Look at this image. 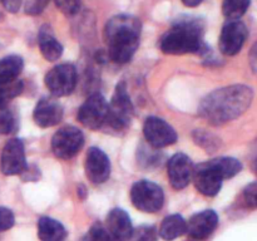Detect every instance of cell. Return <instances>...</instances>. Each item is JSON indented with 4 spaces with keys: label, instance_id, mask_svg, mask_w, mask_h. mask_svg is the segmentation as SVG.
<instances>
[{
    "label": "cell",
    "instance_id": "1",
    "mask_svg": "<svg viewBox=\"0 0 257 241\" xmlns=\"http://www.w3.org/2000/svg\"><path fill=\"white\" fill-rule=\"evenodd\" d=\"M252 99L253 90L247 85H228L210 93L201 102L198 112L211 125L221 126L245 113Z\"/></svg>",
    "mask_w": 257,
    "mask_h": 241
},
{
    "label": "cell",
    "instance_id": "2",
    "mask_svg": "<svg viewBox=\"0 0 257 241\" xmlns=\"http://www.w3.org/2000/svg\"><path fill=\"white\" fill-rule=\"evenodd\" d=\"M141 30V22L132 15L120 14L108 20L104 29L108 57L118 64L130 62L140 45Z\"/></svg>",
    "mask_w": 257,
    "mask_h": 241
},
{
    "label": "cell",
    "instance_id": "3",
    "mask_svg": "<svg viewBox=\"0 0 257 241\" xmlns=\"http://www.w3.org/2000/svg\"><path fill=\"white\" fill-rule=\"evenodd\" d=\"M165 54L181 55L198 53L205 48L202 42V25L197 19L178 20L160 40Z\"/></svg>",
    "mask_w": 257,
    "mask_h": 241
},
{
    "label": "cell",
    "instance_id": "4",
    "mask_svg": "<svg viewBox=\"0 0 257 241\" xmlns=\"http://www.w3.org/2000/svg\"><path fill=\"white\" fill-rule=\"evenodd\" d=\"M109 108H108L107 123L115 131H123L130 126L133 117L132 100L128 94L127 87L124 82L117 84L114 94L112 97Z\"/></svg>",
    "mask_w": 257,
    "mask_h": 241
},
{
    "label": "cell",
    "instance_id": "5",
    "mask_svg": "<svg viewBox=\"0 0 257 241\" xmlns=\"http://www.w3.org/2000/svg\"><path fill=\"white\" fill-rule=\"evenodd\" d=\"M131 200L136 208L143 212H157L165 202L162 188L155 182L142 180L137 181L131 188Z\"/></svg>",
    "mask_w": 257,
    "mask_h": 241
},
{
    "label": "cell",
    "instance_id": "6",
    "mask_svg": "<svg viewBox=\"0 0 257 241\" xmlns=\"http://www.w3.org/2000/svg\"><path fill=\"white\" fill-rule=\"evenodd\" d=\"M84 145L82 131L73 126H65L54 133L52 138V151L58 158L69 160L74 157Z\"/></svg>",
    "mask_w": 257,
    "mask_h": 241
},
{
    "label": "cell",
    "instance_id": "7",
    "mask_svg": "<svg viewBox=\"0 0 257 241\" xmlns=\"http://www.w3.org/2000/svg\"><path fill=\"white\" fill-rule=\"evenodd\" d=\"M108 108L109 105L105 98L99 93H94L80 105L77 115L78 120L89 130H98L107 123Z\"/></svg>",
    "mask_w": 257,
    "mask_h": 241
},
{
    "label": "cell",
    "instance_id": "8",
    "mask_svg": "<svg viewBox=\"0 0 257 241\" xmlns=\"http://www.w3.org/2000/svg\"><path fill=\"white\" fill-rule=\"evenodd\" d=\"M45 85L55 97L70 94L77 85V70L68 63L57 65L45 75Z\"/></svg>",
    "mask_w": 257,
    "mask_h": 241
},
{
    "label": "cell",
    "instance_id": "9",
    "mask_svg": "<svg viewBox=\"0 0 257 241\" xmlns=\"http://www.w3.org/2000/svg\"><path fill=\"white\" fill-rule=\"evenodd\" d=\"M28 168L24 143L19 138H12L5 143L0 157V170L7 176L22 175Z\"/></svg>",
    "mask_w": 257,
    "mask_h": 241
},
{
    "label": "cell",
    "instance_id": "10",
    "mask_svg": "<svg viewBox=\"0 0 257 241\" xmlns=\"http://www.w3.org/2000/svg\"><path fill=\"white\" fill-rule=\"evenodd\" d=\"M192 178L196 188L205 196H216L222 187L223 177L213 165L212 160L193 167Z\"/></svg>",
    "mask_w": 257,
    "mask_h": 241
},
{
    "label": "cell",
    "instance_id": "11",
    "mask_svg": "<svg viewBox=\"0 0 257 241\" xmlns=\"http://www.w3.org/2000/svg\"><path fill=\"white\" fill-rule=\"evenodd\" d=\"M145 138L153 148H163L177 141L175 128L158 117H148L143 126Z\"/></svg>",
    "mask_w": 257,
    "mask_h": 241
},
{
    "label": "cell",
    "instance_id": "12",
    "mask_svg": "<svg viewBox=\"0 0 257 241\" xmlns=\"http://www.w3.org/2000/svg\"><path fill=\"white\" fill-rule=\"evenodd\" d=\"M247 28L240 20H230L221 32L218 47L225 55H236L247 39Z\"/></svg>",
    "mask_w": 257,
    "mask_h": 241
},
{
    "label": "cell",
    "instance_id": "13",
    "mask_svg": "<svg viewBox=\"0 0 257 241\" xmlns=\"http://www.w3.org/2000/svg\"><path fill=\"white\" fill-rule=\"evenodd\" d=\"M85 175L94 185H100L109 178L110 161L102 150L92 147L85 157Z\"/></svg>",
    "mask_w": 257,
    "mask_h": 241
},
{
    "label": "cell",
    "instance_id": "14",
    "mask_svg": "<svg viewBox=\"0 0 257 241\" xmlns=\"http://www.w3.org/2000/svg\"><path fill=\"white\" fill-rule=\"evenodd\" d=\"M170 182L176 190H182L190 183L193 175V165L191 158L185 153H176L170 158L167 165Z\"/></svg>",
    "mask_w": 257,
    "mask_h": 241
},
{
    "label": "cell",
    "instance_id": "15",
    "mask_svg": "<svg viewBox=\"0 0 257 241\" xmlns=\"http://www.w3.org/2000/svg\"><path fill=\"white\" fill-rule=\"evenodd\" d=\"M218 225V216L215 211L206 210L193 215L187 222L188 235L196 240H202L208 237Z\"/></svg>",
    "mask_w": 257,
    "mask_h": 241
},
{
    "label": "cell",
    "instance_id": "16",
    "mask_svg": "<svg viewBox=\"0 0 257 241\" xmlns=\"http://www.w3.org/2000/svg\"><path fill=\"white\" fill-rule=\"evenodd\" d=\"M33 117L39 127H53L62 120L63 107L58 100L53 99V98H43L35 105Z\"/></svg>",
    "mask_w": 257,
    "mask_h": 241
},
{
    "label": "cell",
    "instance_id": "17",
    "mask_svg": "<svg viewBox=\"0 0 257 241\" xmlns=\"http://www.w3.org/2000/svg\"><path fill=\"white\" fill-rule=\"evenodd\" d=\"M105 228L114 241H128L133 231L130 216L122 208L109 211L105 220Z\"/></svg>",
    "mask_w": 257,
    "mask_h": 241
},
{
    "label": "cell",
    "instance_id": "18",
    "mask_svg": "<svg viewBox=\"0 0 257 241\" xmlns=\"http://www.w3.org/2000/svg\"><path fill=\"white\" fill-rule=\"evenodd\" d=\"M38 236L42 241H64L67 230L59 221L44 216L38 221Z\"/></svg>",
    "mask_w": 257,
    "mask_h": 241
},
{
    "label": "cell",
    "instance_id": "19",
    "mask_svg": "<svg viewBox=\"0 0 257 241\" xmlns=\"http://www.w3.org/2000/svg\"><path fill=\"white\" fill-rule=\"evenodd\" d=\"M38 43H39L40 52L42 55L49 62H55L59 59L63 54V47L57 38L53 35V33L49 29H44L43 28L39 32V37H38Z\"/></svg>",
    "mask_w": 257,
    "mask_h": 241
},
{
    "label": "cell",
    "instance_id": "20",
    "mask_svg": "<svg viewBox=\"0 0 257 241\" xmlns=\"http://www.w3.org/2000/svg\"><path fill=\"white\" fill-rule=\"evenodd\" d=\"M186 230H187L186 220L181 215L175 213V215L167 216L162 221L158 232H160L161 237L167 241H171L182 236L186 232Z\"/></svg>",
    "mask_w": 257,
    "mask_h": 241
},
{
    "label": "cell",
    "instance_id": "21",
    "mask_svg": "<svg viewBox=\"0 0 257 241\" xmlns=\"http://www.w3.org/2000/svg\"><path fill=\"white\" fill-rule=\"evenodd\" d=\"M24 68L23 58L19 55H7L0 59V83L17 80Z\"/></svg>",
    "mask_w": 257,
    "mask_h": 241
},
{
    "label": "cell",
    "instance_id": "22",
    "mask_svg": "<svg viewBox=\"0 0 257 241\" xmlns=\"http://www.w3.org/2000/svg\"><path fill=\"white\" fill-rule=\"evenodd\" d=\"M212 162L218 170V172L221 173L223 180L233 177L242 170V165H241L240 161L232 157H218L212 160Z\"/></svg>",
    "mask_w": 257,
    "mask_h": 241
},
{
    "label": "cell",
    "instance_id": "23",
    "mask_svg": "<svg viewBox=\"0 0 257 241\" xmlns=\"http://www.w3.org/2000/svg\"><path fill=\"white\" fill-rule=\"evenodd\" d=\"M250 7V0H223L222 13L226 19L238 20Z\"/></svg>",
    "mask_w": 257,
    "mask_h": 241
},
{
    "label": "cell",
    "instance_id": "24",
    "mask_svg": "<svg viewBox=\"0 0 257 241\" xmlns=\"http://www.w3.org/2000/svg\"><path fill=\"white\" fill-rule=\"evenodd\" d=\"M19 123L15 110H13L9 105L0 107V135H12L17 132Z\"/></svg>",
    "mask_w": 257,
    "mask_h": 241
},
{
    "label": "cell",
    "instance_id": "25",
    "mask_svg": "<svg viewBox=\"0 0 257 241\" xmlns=\"http://www.w3.org/2000/svg\"><path fill=\"white\" fill-rule=\"evenodd\" d=\"M24 89L22 80L17 79L9 83H0V107L8 105V103L20 94Z\"/></svg>",
    "mask_w": 257,
    "mask_h": 241
},
{
    "label": "cell",
    "instance_id": "26",
    "mask_svg": "<svg viewBox=\"0 0 257 241\" xmlns=\"http://www.w3.org/2000/svg\"><path fill=\"white\" fill-rule=\"evenodd\" d=\"M128 241H158V232L153 226H138L137 228H133Z\"/></svg>",
    "mask_w": 257,
    "mask_h": 241
},
{
    "label": "cell",
    "instance_id": "27",
    "mask_svg": "<svg viewBox=\"0 0 257 241\" xmlns=\"http://www.w3.org/2000/svg\"><path fill=\"white\" fill-rule=\"evenodd\" d=\"M82 241H114L104 225L100 222H95L90 226L88 232L85 233Z\"/></svg>",
    "mask_w": 257,
    "mask_h": 241
},
{
    "label": "cell",
    "instance_id": "28",
    "mask_svg": "<svg viewBox=\"0 0 257 241\" xmlns=\"http://www.w3.org/2000/svg\"><path fill=\"white\" fill-rule=\"evenodd\" d=\"M193 138L197 145L202 146L206 150H215L217 147V140L210 133L203 132L202 130H196L193 133Z\"/></svg>",
    "mask_w": 257,
    "mask_h": 241
},
{
    "label": "cell",
    "instance_id": "29",
    "mask_svg": "<svg viewBox=\"0 0 257 241\" xmlns=\"http://www.w3.org/2000/svg\"><path fill=\"white\" fill-rule=\"evenodd\" d=\"M14 223L15 217L13 211L10 208L0 206V232H4V231L12 228Z\"/></svg>",
    "mask_w": 257,
    "mask_h": 241
},
{
    "label": "cell",
    "instance_id": "30",
    "mask_svg": "<svg viewBox=\"0 0 257 241\" xmlns=\"http://www.w3.org/2000/svg\"><path fill=\"white\" fill-rule=\"evenodd\" d=\"M243 201L251 208H257V182L246 186L243 190Z\"/></svg>",
    "mask_w": 257,
    "mask_h": 241
},
{
    "label": "cell",
    "instance_id": "31",
    "mask_svg": "<svg viewBox=\"0 0 257 241\" xmlns=\"http://www.w3.org/2000/svg\"><path fill=\"white\" fill-rule=\"evenodd\" d=\"M49 0H25V13L29 15H38L45 9Z\"/></svg>",
    "mask_w": 257,
    "mask_h": 241
},
{
    "label": "cell",
    "instance_id": "32",
    "mask_svg": "<svg viewBox=\"0 0 257 241\" xmlns=\"http://www.w3.org/2000/svg\"><path fill=\"white\" fill-rule=\"evenodd\" d=\"M57 7L68 15L75 14L79 10L80 0H54Z\"/></svg>",
    "mask_w": 257,
    "mask_h": 241
},
{
    "label": "cell",
    "instance_id": "33",
    "mask_svg": "<svg viewBox=\"0 0 257 241\" xmlns=\"http://www.w3.org/2000/svg\"><path fill=\"white\" fill-rule=\"evenodd\" d=\"M0 2H2L5 10H8L9 13H17L22 7L23 0H0Z\"/></svg>",
    "mask_w": 257,
    "mask_h": 241
},
{
    "label": "cell",
    "instance_id": "34",
    "mask_svg": "<svg viewBox=\"0 0 257 241\" xmlns=\"http://www.w3.org/2000/svg\"><path fill=\"white\" fill-rule=\"evenodd\" d=\"M251 63L257 72V44H255V47H252V49H251Z\"/></svg>",
    "mask_w": 257,
    "mask_h": 241
},
{
    "label": "cell",
    "instance_id": "35",
    "mask_svg": "<svg viewBox=\"0 0 257 241\" xmlns=\"http://www.w3.org/2000/svg\"><path fill=\"white\" fill-rule=\"evenodd\" d=\"M202 2H203V0H182L183 4H185L186 7H188V8L198 7V5H200Z\"/></svg>",
    "mask_w": 257,
    "mask_h": 241
},
{
    "label": "cell",
    "instance_id": "36",
    "mask_svg": "<svg viewBox=\"0 0 257 241\" xmlns=\"http://www.w3.org/2000/svg\"><path fill=\"white\" fill-rule=\"evenodd\" d=\"M255 170H256V172H257V158H256V161H255Z\"/></svg>",
    "mask_w": 257,
    "mask_h": 241
},
{
    "label": "cell",
    "instance_id": "37",
    "mask_svg": "<svg viewBox=\"0 0 257 241\" xmlns=\"http://www.w3.org/2000/svg\"><path fill=\"white\" fill-rule=\"evenodd\" d=\"M3 19V15L2 14H0V20H2Z\"/></svg>",
    "mask_w": 257,
    "mask_h": 241
}]
</instances>
